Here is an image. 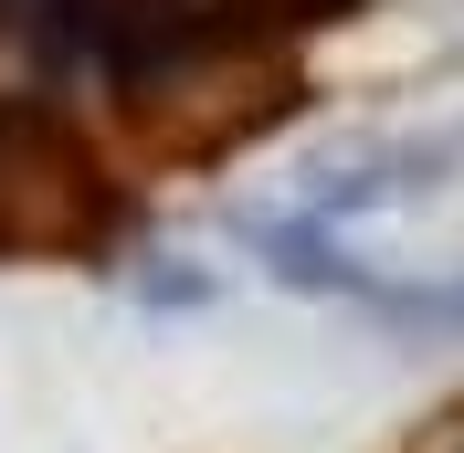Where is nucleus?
Returning a JSON list of instances; mask_svg holds the SVG:
<instances>
[{"mask_svg":"<svg viewBox=\"0 0 464 453\" xmlns=\"http://www.w3.org/2000/svg\"><path fill=\"white\" fill-rule=\"evenodd\" d=\"M411 453H464V400H454V411H433V422H422V443H411Z\"/></svg>","mask_w":464,"mask_h":453,"instance_id":"obj_1","label":"nucleus"}]
</instances>
